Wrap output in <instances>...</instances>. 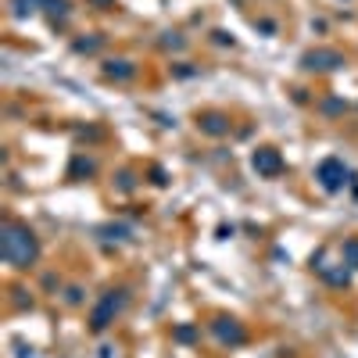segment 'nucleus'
<instances>
[{"mask_svg": "<svg viewBox=\"0 0 358 358\" xmlns=\"http://www.w3.org/2000/svg\"><path fill=\"white\" fill-rule=\"evenodd\" d=\"M341 179H344V168L337 165V161H326V165H323V183L330 186V190H337V186H341Z\"/></svg>", "mask_w": 358, "mask_h": 358, "instance_id": "f03ea898", "label": "nucleus"}, {"mask_svg": "<svg viewBox=\"0 0 358 358\" xmlns=\"http://www.w3.org/2000/svg\"><path fill=\"white\" fill-rule=\"evenodd\" d=\"M255 168H265V172H276V168H280V158H276V154H269V151H262V154H255Z\"/></svg>", "mask_w": 358, "mask_h": 358, "instance_id": "7ed1b4c3", "label": "nucleus"}, {"mask_svg": "<svg viewBox=\"0 0 358 358\" xmlns=\"http://www.w3.org/2000/svg\"><path fill=\"white\" fill-rule=\"evenodd\" d=\"M0 251H4V258L11 265H29L36 258V240H33V233H26V229L8 226L4 240H0Z\"/></svg>", "mask_w": 358, "mask_h": 358, "instance_id": "f257e3e1", "label": "nucleus"}]
</instances>
